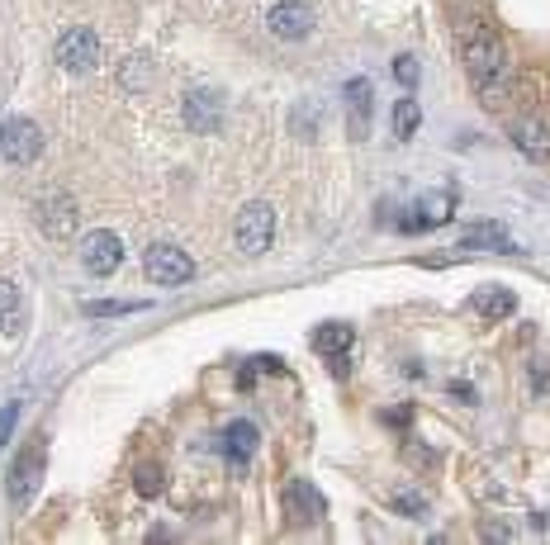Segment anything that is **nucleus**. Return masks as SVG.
Returning <instances> with one entry per match:
<instances>
[{"label": "nucleus", "instance_id": "nucleus-12", "mask_svg": "<svg viewBox=\"0 0 550 545\" xmlns=\"http://www.w3.org/2000/svg\"><path fill=\"white\" fill-rule=\"evenodd\" d=\"M451 209H456V195H451V190H441V195H422V200L413 204V218H404L399 228H404V233L437 228V223H446V218H451Z\"/></svg>", "mask_w": 550, "mask_h": 545}, {"label": "nucleus", "instance_id": "nucleus-9", "mask_svg": "<svg viewBox=\"0 0 550 545\" xmlns=\"http://www.w3.org/2000/svg\"><path fill=\"white\" fill-rule=\"evenodd\" d=\"M285 508H290V517L299 527H313V522H323L328 503H323V493L313 489L309 479H290L285 484Z\"/></svg>", "mask_w": 550, "mask_h": 545}, {"label": "nucleus", "instance_id": "nucleus-6", "mask_svg": "<svg viewBox=\"0 0 550 545\" xmlns=\"http://www.w3.org/2000/svg\"><path fill=\"white\" fill-rule=\"evenodd\" d=\"M81 266H86L95 280L114 275L119 266H124V242H119L114 233H105V228H95V233L81 242Z\"/></svg>", "mask_w": 550, "mask_h": 545}, {"label": "nucleus", "instance_id": "nucleus-11", "mask_svg": "<svg viewBox=\"0 0 550 545\" xmlns=\"http://www.w3.org/2000/svg\"><path fill=\"white\" fill-rule=\"evenodd\" d=\"M185 124H190V133H219L223 100L214 91H190L185 95Z\"/></svg>", "mask_w": 550, "mask_h": 545}, {"label": "nucleus", "instance_id": "nucleus-21", "mask_svg": "<svg viewBox=\"0 0 550 545\" xmlns=\"http://www.w3.org/2000/svg\"><path fill=\"white\" fill-rule=\"evenodd\" d=\"M479 318H489V323H494V318H508V313L517 309V294L513 290H489V294H479Z\"/></svg>", "mask_w": 550, "mask_h": 545}, {"label": "nucleus", "instance_id": "nucleus-18", "mask_svg": "<svg viewBox=\"0 0 550 545\" xmlns=\"http://www.w3.org/2000/svg\"><path fill=\"white\" fill-rule=\"evenodd\" d=\"M24 323V304H19V285L0 280V332H19Z\"/></svg>", "mask_w": 550, "mask_h": 545}, {"label": "nucleus", "instance_id": "nucleus-5", "mask_svg": "<svg viewBox=\"0 0 550 545\" xmlns=\"http://www.w3.org/2000/svg\"><path fill=\"white\" fill-rule=\"evenodd\" d=\"M57 67H67V72H91L95 62H100V38H95V29H67V34L57 38Z\"/></svg>", "mask_w": 550, "mask_h": 545}, {"label": "nucleus", "instance_id": "nucleus-25", "mask_svg": "<svg viewBox=\"0 0 550 545\" xmlns=\"http://www.w3.org/2000/svg\"><path fill=\"white\" fill-rule=\"evenodd\" d=\"M133 479H138V493H143V498H157V493H162V470H157V465H138Z\"/></svg>", "mask_w": 550, "mask_h": 545}, {"label": "nucleus", "instance_id": "nucleus-26", "mask_svg": "<svg viewBox=\"0 0 550 545\" xmlns=\"http://www.w3.org/2000/svg\"><path fill=\"white\" fill-rule=\"evenodd\" d=\"M15 422H19V403H5V408H0V446L10 441V432H15Z\"/></svg>", "mask_w": 550, "mask_h": 545}, {"label": "nucleus", "instance_id": "nucleus-2", "mask_svg": "<svg viewBox=\"0 0 550 545\" xmlns=\"http://www.w3.org/2000/svg\"><path fill=\"white\" fill-rule=\"evenodd\" d=\"M271 233H275V209H271V204H266V200L242 204L238 223H233V242H238V252L242 256H266Z\"/></svg>", "mask_w": 550, "mask_h": 545}, {"label": "nucleus", "instance_id": "nucleus-3", "mask_svg": "<svg viewBox=\"0 0 550 545\" xmlns=\"http://www.w3.org/2000/svg\"><path fill=\"white\" fill-rule=\"evenodd\" d=\"M43 152V128L34 124V119H19V114H10L5 124H0V157L15 166H29Z\"/></svg>", "mask_w": 550, "mask_h": 545}, {"label": "nucleus", "instance_id": "nucleus-15", "mask_svg": "<svg viewBox=\"0 0 550 545\" xmlns=\"http://www.w3.org/2000/svg\"><path fill=\"white\" fill-rule=\"evenodd\" d=\"M351 342H356V332L342 327V323H328V327L313 332V346H318L323 356H332V370H337V375H347V346Z\"/></svg>", "mask_w": 550, "mask_h": 545}, {"label": "nucleus", "instance_id": "nucleus-1", "mask_svg": "<svg viewBox=\"0 0 550 545\" xmlns=\"http://www.w3.org/2000/svg\"><path fill=\"white\" fill-rule=\"evenodd\" d=\"M465 67H470V81L484 91V105L498 109L503 105V91L513 81V62H508V48L498 34H475L465 43Z\"/></svg>", "mask_w": 550, "mask_h": 545}, {"label": "nucleus", "instance_id": "nucleus-7", "mask_svg": "<svg viewBox=\"0 0 550 545\" xmlns=\"http://www.w3.org/2000/svg\"><path fill=\"white\" fill-rule=\"evenodd\" d=\"M271 34L275 38H285V43H299V38H309L313 34V24H318V15H313L304 0H285V5H275L271 10Z\"/></svg>", "mask_w": 550, "mask_h": 545}, {"label": "nucleus", "instance_id": "nucleus-22", "mask_svg": "<svg viewBox=\"0 0 550 545\" xmlns=\"http://www.w3.org/2000/svg\"><path fill=\"white\" fill-rule=\"evenodd\" d=\"M138 309H147L143 299H91L86 304L91 318H119V313H138Z\"/></svg>", "mask_w": 550, "mask_h": 545}, {"label": "nucleus", "instance_id": "nucleus-24", "mask_svg": "<svg viewBox=\"0 0 550 545\" xmlns=\"http://www.w3.org/2000/svg\"><path fill=\"white\" fill-rule=\"evenodd\" d=\"M394 81H399L404 91H413V86L422 81V67L413 62V57H394Z\"/></svg>", "mask_w": 550, "mask_h": 545}, {"label": "nucleus", "instance_id": "nucleus-14", "mask_svg": "<svg viewBox=\"0 0 550 545\" xmlns=\"http://www.w3.org/2000/svg\"><path fill=\"white\" fill-rule=\"evenodd\" d=\"M456 252H517V242L503 223H475L470 233L460 237Z\"/></svg>", "mask_w": 550, "mask_h": 545}, {"label": "nucleus", "instance_id": "nucleus-20", "mask_svg": "<svg viewBox=\"0 0 550 545\" xmlns=\"http://www.w3.org/2000/svg\"><path fill=\"white\" fill-rule=\"evenodd\" d=\"M418 124H422L418 100H413V95H404V100L394 105V138H399V143H404V138H413V133H418Z\"/></svg>", "mask_w": 550, "mask_h": 545}, {"label": "nucleus", "instance_id": "nucleus-8", "mask_svg": "<svg viewBox=\"0 0 550 545\" xmlns=\"http://www.w3.org/2000/svg\"><path fill=\"white\" fill-rule=\"evenodd\" d=\"M38 228L53 237V242L72 237L76 233V200L72 195H43V200H38Z\"/></svg>", "mask_w": 550, "mask_h": 545}, {"label": "nucleus", "instance_id": "nucleus-17", "mask_svg": "<svg viewBox=\"0 0 550 545\" xmlns=\"http://www.w3.org/2000/svg\"><path fill=\"white\" fill-rule=\"evenodd\" d=\"M223 451H228V460H233V470H242L247 455L257 451V427H252V422H233V427L223 432Z\"/></svg>", "mask_w": 550, "mask_h": 545}, {"label": "nucleus", "instance_id": "nucleus-19", "mask_svg": "<svg viewBox=\"0 0 550 545\" xmlns=\"http://www.w3.org/2000/svg\"><path fill=\"white\" fill-rule=\"evenodd\" d=\"M318 124H323V109L313 105V100H299V105L290 109V128H294V138L313 143V138H318Z\"/></svg>", "mask_w": 550, "mask_h": 545}, {"label": "nucleus", "instance_id": "nucleus-23", "mask_svg": "<svg viewBox=\"0 0 550 545\" xmlns=\"http://www.w3.org/2000/svg\"><path fill=\"white\" fill-rule=\"evenodd\" d=\"M119 81H124L129 91H147V86H152L147 57H124V67H119Z\"/></svg>", "mask_w": 550, "mask_h": 545}, {"label": "nucleus", "instance_id": "nucleus-27", "mask_svg": "<svg viewBox=\"0 0 550 545\" xmlns=\"http://www.w3.org/2000/svg\"><path fill=\"white\" fill-rule=\"evenodd\" d=\"M394 508H399V512H413V517H422V512H427V503H422V498H418V493H394Z\"/></svg>", "mask_w": 550, "mask_h": 545}, {"label": "nucleus", "instance_id": "nucleus-13", "mask_svg": "<svg viewBox=\"0 0 550 545\" xmlns=\"http://www.w3.org/2000/svg\"><path fill=\"white\" fill-rule=\"evenodd\" d=\"M370 105H375L370 81L366 76H351L347 81V128H351V138H366L370 133Z\"/></svg>", "mask_w": 550, "mask_h": 545}, {"label": "nucleus", "instance_id": "nucleus-4", "mask_svg": "<svg viewBox=\"0 0 550 545\" xmlns=\"http://www.w3.org/2000/svg\"><path fill=\"white\" fill-rule=\"evenodd\" d=\"M143 271H147V280H152V285H185V280L195 275V261H190L181 247L157 242V247H147Z\"/></svg>", "mask_w": 550, "mask_h": 545}, {"label": "nucleus", "instance_id": "nucleus-10", "mask_svg": "<svg viewBox=\"0 0 550 545\" xmlns=\"http://www.w3.org/2000/svg\"><path fill=\"white\" fill-rule=\"evenodd\" d=\"M38 484H43V441L29 446V451L15 460V470H10V498H15V503H29L38 493Z\"/></svg>", "mask_w": 550, "mask_h": 545}, {"label": "nucleus", "instance_id": "nucleus-16", "mask_svg": "<svg viewBox=\"0 0 550 545\" xmlns=\"http://www.w3.org/2000/svg\"><path fill=\"white\" fill-rule=\"evenodd\" d=\"M513 143L532 157V162H546L550 157V128L541 119H517L513 124Z\"/></svg>", "mask_w": 550, "mask_h": 545}]
</instances>
